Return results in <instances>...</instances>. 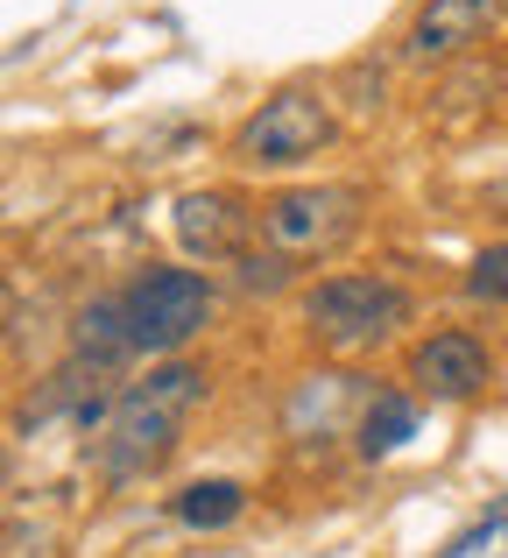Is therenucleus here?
Masks as SVG:
<instances>
[{
  "label": "nucleus",
  "mask_w": 508,
  "mask_h": 558,
  "mask_svg": "<svg viewBox=\"0 0 508 558\" xmlns=\"http://www.w3.org/2000/svg\"><path fill=\"white\" fill-rule=\"evenodd\" d=\"M127 304V332H135V354H156V361H177V347H191L198 332L212 326L220 298L198 269H141L135 283L121 290Z\"/></svg>",
  "instance_id": "obj_5"
},
{
  "label": "nucleus",
  "mask_w": 508,
  "mask_h": 558,
  "mask_svg": "<svg viewBox=\"0 0 508 558\" xmlns=\"http://www.w3.org/2000/svg\"><path fill=\"white\" fill-rule=\"evenodd\" d=\"M402 438H417V403H410V396H396V389H382L368 410H360L354 446H360V460H388Z\"/></svg>",
  "instance_id": "obj_11"
},
{
  "label": "nucleus",
  "mask_w": 508,
  "mask_h": 558,
  "mask_svg": "<svg viewBox=\"0 0 508 558\" xmlns=\"http://www.w3.org/2000/svg\"><path fill=\"white\" fill-rule=\"evenodd\" d=\"M71 354H78V361H99V368H113V361L135 354V332H127L121 290H113V298H92L78 312V326H71Z\"/></svg>",
  "instance_id": "obj_9"
},
{
  "label": "nucleus",
  "mask_w": 508,
  "mask_h": 558,
  "mask_svg": "<svg viewBox=\"0 0 508 558\" xmlns=\"http://www.w3.org/2000/svg\"><path fill=\"white\" fill-rule=\"evenodd\" d=\"M170 227H177L184 255H206V262H240V241L255 233V213L234 198V191H184L177 213H170Z\"/></svg>",
  "instance_id": "obj_8"
},
{
  "label": "nucleus",
  "mask_w": 508,
  "mask_h": 558,
  "mask_svg": "<svg viewBox=\"0 0 508 558\" xmlns=\"http://www.w3.org/2000/svg\"><path fill=\"white\" fill-rule=\"evenodd\" d=\"M495 531H508V517H481V523H473V531H459V537H453V545H445L438 558H467V551H481V545H487V537H495Z\"/></svg>",
  "instance_id": "obj_13"
},
{
  "label": "nucleus",
  "mask_w": 508,
  "mask_h": 558,
  "mask_svg": "<svg viewBox=\"0 0 508 558\" xmlns=\"http://www.w3.org/2000/svg\"><path fill=\"white\" fill-rule=\"evenodd\" d=\"M255 233H261V247L283 255V262L339 255L360 233V191L354 184H289V191H275V198H261Z\"/></svg>",
  "instance_id": "obj_3"
},
{
  "label": "nucleus",
  "mask_w": 508,
  "mask_h": 558,
  "mask_svg": "<svg viewBox=\"0 0 508 558\" xmlns=\"http://www.w3.org/2000/svg\"><path fill=\"white\" fill-rule=\"evenodd\" d=\"M170 517H177L184 531H226V523H240V517H248V488H240V481H226V474L191 481V488H177Z\"/></svg>",
  "instance_id": "obj_10"
},
{
  "label": "nucleus",
  "mask_w": 508,
  "mask_h": 558,
  "mask_svg": "<svg viewBox=\"0 0 508 558\" xmlns=\"http://www.w3.org/2000/svg\"><path fill=\"white\" fill-rule=\"evenodd\" d=\"M467 298L473 304H508V241L481 247V255L467 262Z\"/></svg>",
  "instance_id": "obj_12"
},
{
  "label": "nucleus",
  "mask_w": 508,
  "mask_h": 558,
  "mask_svg": "<svg viewBox=\"0 0 508 558\" xmlns=\"http://www.w3.org/2000/svg\"><path fill=\"white\" fill-rule=\"evenodd\" d=\"M303 326L332 354H360V347H382L410 326V290L388 276H325L303 290Z\"/></svg>",
  "instance_id": "obj_2"
},
{
  "label": "nucleus",
  "mask_w": 508,
  "mask_h": 558,
  "mask_svg": "<svg viewBox=\"0 0 508 558\" xmlns=\"http://www.w3.org/2000/svg\"><path fill=\"white\" fill-rule=\"evenodd\" d=\"M206 389L212 381H206V368H191V361H163V368H149L141 381L113 389V410L99 417V432L85 438V466H92L99 481H113V488L149 481L156 466H170L184 417L206 403Z\"/></svg>",
  "instance_id": "obj_1"
},
{
  "label": "nucleus",
  "mask_w": 508,
  "mask_h": 558,
  "mask_svg": "<svg viewBox=\"0 0 508 558\" xmlns=\"http://www.w3.org/2000/svg\"><path fill=\"white\" fill-rule=\"evenodd\" d=\"M332 135H339L332 99L318 93L311 78H297V85H275L248 121L234 128L226 149H234V163H248V170H289V163H303V156H318Z\"/></svg>",
  "instance_id": "obj_4"
},
{
  "label": "nucleus",
  "mask_w": 508,
  "mask_h": 558,
  "mask_svg": "<svg viewBox=\"0 0 508 558\" xmlns=\"http://www.w3.org/2000/svg\"><path fill=\"white\" fill-rule=\"evenodd\" d=\"M495 205H501V213H508V178H501V184H495Z\"/></svg>",
  "instance_id": "obj_15"
},
{
  "label": "nucleus",
  "mask_w": 508,
  "mask_h": 558,
  "mask_svg": "<svg viewBox=\"0 0 508 558\" xmlns=\"http://www.w3.org/2000/svg\"><path fill=\"white\" fill-rule=\"evenodd\" d=\"M495 381V361L473 332H431V340L410 347V389L438 396V403H467Z\"/></svg>",
  "instance_id": "obj_7"
},
{
  "label": "nucleus",
  "mask_w": 508,
  "mask_h": 558,
  "mask_svg": "<svg viewBox=\"0 0 508 558\" xmlns=\"http://www.w3.org/2000/svg\"><path fill=\"white\" fill-rule=\"evenodd\" d=\"M501 14H508V0H424L410 36H402V57H410V64H453L473 43L495 36Z\"/></svg>",
  "instance_id": "obj_6"
},
{
  "label": "nucleus",
  "mask_w": 508,
  "mask_h": 558,
  "mask_svg": "<svg viewBox=\"0 0 508 558\" xmlns=\"http://www.w3.org/2000/svg\"><path fill=\"white\" fill-rule=\"evenodd\" d=\"M8 326H14V290L0 283V332H8Z\"/></svg>",
  "instance_id": "obj_14"
}]
</instances>
